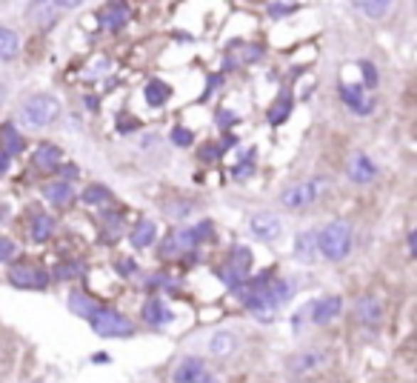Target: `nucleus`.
Here are the masks:
<instances>
[{"label": "nucleus", "instance_id": "f257e3e1", "mask_svg": "<svg viewBox=\"0 0 417 383\" xmlns=\"http://www.w3.org/2000/svg\"><path fill=\"white\" fill-rule=\"evenodd\" d=\"M352 224L346 218H334L332 224H326L320 232H317V252L326 258V261H346L349 252H352Z\"/></svg>", "mask_w": 417, "mask_h": 383}, {"label": "nucleus", "instance_id": "f03ea898", "mask_svg": "<svg viewBox=\"0 0 417 383\" xmlns=\"http://www.w3.org/2000/svg\"><path fill=\"white\" fill-rule=\"evenodd\" d=\"M329 189V177L326 174H317V177H309V180H297L292 186H286L280 192V206L289 209V212H300V209H309L312 204L320 201V195Z\"/></svg>", "mask_w": 417, "mask_h": 383}, {"label": "nucleus", "instance_id": "7ed1b4c3", "mask_svg": "<svg viewBox=\"0 0 417 383\" xmlns=\"http://www.w3.org/2000/svg\"><path fill=\"white\" fill-rule=\"evenodd\" d=\"M60 112H63V109H60V100H58L55 95H46V92L29 95V98L23 100V106H21L23 120H26L29 126H35V129L55 123V120L60 117Z\"/></svg>", "mask_w": 417, "mask_h": 383}, {"label": "nucleus", "instance_id": "20e7f679", "mask_svg": "<svg viewBox=\"0 0 417 383\" xmlns=\"http://www.w3.org/2000/svg\"><path fill=\"white\" fill-rule=\"evenodd\" d=\"M89 326L100 337H134V332H137V326L112 306H97V312L89 318Z\"/></svg>", "mask_w": 417, "mask_h": 383}, {"label": "nucleus", "instance_id": "39448f33", "mask_svg": "<svg viewBox=\"0 0 417 383\" xmlns=\"http://www.w3.org/2000/svg\"><path fill=\"white\" fill-rule=\"evenodd\" d=\"M6 278L15 289H43L49 283V275L38 263H29V261H21V263L9 266Z\"/></svg>", "mask_w": 417, "mask_h": 383}, {"label": "nucleus", "instance_id": "423d86ee", "mask_svg": "<svg viewBox=\"0 0 417 383\" xmlns=\"http://www.w3.org/2000/svg\"><path fill=\"white\" fill-rule=\"evenodd\" d=\"M249 269H252V252H249L246 246H238V249L232 252V261H229L226 269L221 272V278L226 280L229 289H238L241 283L249 280Z\"/></svg>", "mask_w": 417, "mask_h": 383}, {"label": "nucleus", "instance_id": "0eeeda50", "mask_svg": "<svg viewBox=\"0 0 417 383\" xmlns=\"http://www.w3.org/2000/svg\"><path fill=\"white\" fill-rule=\"evenodd\" d=\"M340 315H343V298L340 295H323V298L309 303V320L315 326H329Z\"/></svg>", "mask_w": 417, "mask_h": 383}, {"label": "nucleus", "instance_id": "6e6552de", "mask_svg": "<svg viewBox=\"0 0 417 383\" xmlns=\"http://www.w3.org/2000/svg\"><path fill=\"white\" fill-rule=\"evenodd\" d=\"M249 229H252V235H255L258 241H263V243H275V241L283 235L280 218H278L275 212H269V209L255 212V215L249 218Z\"/></svg>", "mask_w": 417, "mask_h": 383}, {"label": "nucleus", "instance_id": "1a4fd4ad", "mask_svg": "<svg viewBox=\"0 0 417 383\" xmlns=\"http://www.w3.org/2000/svg\"><path fill=\"white\" fill-rule=\"evenodd\" d=\"M337 92H340V100L349 106V112H354V115H360V117L371 115L374 103H371V98L366 95V89H363L360 83H340Z\"/></svg>", "mask_w": 417, "mask_h": 383}, {"label": "nucleus", "instance_id": "9d476101", "mask_svg": "<svg viewBox=\"0 0 417 383\" xmlns=\"http://www.w3.org/2000/svg\"><path fill=\"white\" fill-rule=\"evenodd\" d=\"M140 318H143L146 326L160 329V326H166V323L174 320V312L166 306V300H160V298H149V300L143 303V309H140Z\"/></svg>", "mask_w": 417, "mask_h": 383}, {"label": "nucleus", "instance_id": "9b49d317", "mask_svg": "<svg viewBox=\"0 0 417 383\" xmlns=\"http://www.w3.org/2000/svg\"><path fill=\"white\" fill-rule=\"evenodd\" d=\"M349 180L352 183H360V186H366V183H371L374 180V174H377V166H374V160L366 154V152H354L352 154V160H349Z\"/></svg>", "mask_w": 417, "mask_h": 383}, {"label": "nucleus", "instance_id": "f8f14e48", "mask_svg": "<svg viewBox=\"0 0 417 383\" xmlns=\"http://www.w3.org/2000/svg\"><path fill=\"white\" fill-rule=\"evenodd\" d=\"M326 360H329V355L323 349H306V352H297V355L289 357V372L292 374H306V372L320 369Z\"/></svg>", "mask_w": 417, "mask_h": 383}, {"label": "nucleus", "instance_id": "ddd939ff", "mask_svg": "<svg viewBox=\"0 0 417 383\" xmlns=\"http://www.w3.org/2000/svg\"><path fill=\"white\" fill-rule=\"evenodd\" d=\"M354 318H357L363 326H377V323L383 320V306H380V300L371 298V295L357 298V303H354Z\"/></svg>", "mask_w": 417, "mask_h": 383}, {"label": "nucleus", "instance_id": "4468645a", "mask_svg": "<svg viewBox=\"0 0 417 383\" xmlns=\"http://www.w3.org/2000/svg\"><path fill=\"white\" fill-rule=\"evenodd\" d=\"M203 372H206V363H203L200 357L189 355V357H183V360L174 366V372H171V383H194Z\"/></svg>", "mask_w": 417, "mask_h": 383}, {"label": "nucleus", "instance_id": "2eb2a0df", "mask_svg": "<svg viewBox=\"0 0 417 383\" xmlns=\"http://www.w3.org/2000/svg\"><path fill=\"white\" fill-rule=\"evenodd\" d=\"M26 21L35 23L38 29H49L58 23V6L55 4H29L26 6Z\"/></svg>", "mask_w": 417, "mask_h": 383}, {"label": "nucleus", "instance_id": "dca6fc26", "mask_svg": "<svg viewBox=\"0 0 417 383\" xmlns=\"http://www.w3.org/2000/svg\"><path fill=\"white\" fill-rule=\"evenodd\" d=\"M97 23L109 32H120L126 23H129V6H120V4H112L106 9H100L97 15Z\"/></svg>", "mask_w": 417, "mask_h": 383}, {"label": "nucleus", "instance_id": "f3484780", "mask_svg": "<svg viewBox=\"0 0 417 383\" xmlns=\"http://www.w3.org/2000/svg\"><path fill=\"white\" fill-rule=\"evenodd\" d=\"M43 195H46V201H49L52 206L63 209V206H69V204L75 201V189H72V183L55 180V183H46V186H43Z\"/></svg>", "mask_w": 417, "mask_h": 383}, {"label": "nucleus", "instance_id": "a211bd4d", "mask_svg": "<svg viewBox=\"0 0 417 383\" xmlns=\"http://www.w3.org/2000/svg\"><path fill=\"white\" fill-rule=\"evenodd\" d=\"M60 160H63V152H60L58 146H52V143H41V146H38V152L32 154V163H35L38 169H43V172L58 169V166H60Z\"/></svg>", "mask_w": 417, "mask_h": 383}, {"label": "nucleus", "instance_id": "6ab92c4d", "mask_svg": "<svg viewBox=\"0 0 417 383\" xmlns=\"http://www.w3.org/2000/svg\"><path fill=\"white\" fill-rule=\"evenodd\" d=\"M154 238H157V226H154V221H146V218L137 221L134 229L129 232V243H132L134 249H146V246H152Z\"/></svg>", "mask_w": 417, "mask_h": 383}, {"label": "nucleus", "instance_id": "aec40b11", "mask_svg": "<svg viewBox=\"0 0 417 383\" xmlns=\"http://www.w3.org/2000/svg\"><path fill=\"white\" fill-rule=\"evenodd\" d=\"M238 349V335L235 332H215L212 340H208V352H212L215 357H229L232 352Z\"/></svg>", "mask_w": 417, "mask_h": 383}, {"label": "nucleus", "instance_id": "412c9836", "mask_svg": "<svg viewBox=\"0 0 417 383\" xmlns=\"http://www.w3.org/2000/svg\"><path fill=\"white\" fill-rule=\"evenodd\" d=\"M0 152L9 154V157L23 152V137H21V132H18L12 123H4V126H0Z\"/></svg>", "mask_w": 417, "mask_h": 383}, {"label": "nucleus", "instance_id": "4be33fe9", "mask_svg": "<svg viewBox=\"0 0 417 383\" xmlns=\"http://www.w3.org/2000/svg\"><path fill=\"white\" fill-rule=\"evenodd\" d=\"M143 98H146V103H149L152 109H160V106H166V100L171 98V86L163 83V80H149L146 89H143Z\"/></svg>", "mask_w": 417, "mask_h": 383}, {"label": "nucleus", "instance_id": "5701e85b", "mask_svg": "<svg viewBox=\"0 0 417 383\" xmlns=\"http://www.w3.org/2000/svg\"><path fill=\"white\" fill-rule=\"evenodd\" d=\"M317 255V235L315 232H300L295 238V258L303 263H312Z\"/></svg>", "mask_w": 417, "mask_h": 383}, {"label": "nucleus", "instance_id": "b1692460", "mask_svg": "<svg viewBox=\"0 0 417 383\" xmlns=\"http://www.w3.org/2000/svg\"><path fill=\"white\" fill-rule=\"evenodd\" d=\"M69 309H72V315L89 320V318L97 312V303H95L89 295H83L80 289H72V295H69Z\"/></svg>", "mask_w": 417, "mask_h": 383}, {"label": "nucleus", "instance_id": "393cba45", "mask_svg": "<svg viewBox=\"0 0 417 383\" xmlns=\"http://www.w3.org/2000/svg\"><path fill=\"white\" fill-rule=\"evenodd\" d=\"M21 52V38L15 29L0 26V61H12Z\"/></svg>", "mask_w": 417, "mask_h": 383}, {"label": "nucleus", "instance_id": "a878e982", "mask_svg": "<svg viewBox=\"0 0 417 383\" xmlns=\"http://www.w3.org/2000/svg\"><path fill=\"white\" fill-rule=\"evenodd\" d=\"M52 232H55V218L46 215V212H41V215L32 221V241H35V243H46V241L52 238Z\"/></svg>", "mask_w": 417, "mask_h": 383}, {"label": "nucleus", "instance_id": "bb28decb", "mask_svg": "<svg viewBox=\"0 0 417 383\" xmlns=\"http://www.w3.org/2000/svg\"><path fill=\"white\" fill-rule=\"evenodd\" d=\"M354 9L357 12H363L366 18H371V21H383L394 6L389 4V0H371V4H366V0H360V4H354Z\"/></svg>", "mask_w": 417, "mask_h": 383}, {"label": "nucleus", "instance_id": "cd10ccee", "mask_svg": "<svg viewBox=\"0 0 417 383\" xmlns=\"http://www.w3.org/2000/svg\"><path fill=\"white\" fill-rule=\"evenodd\" d=\"M80 201L86 204V206H106V204H112V192L106 189V186H97V183H92L83 195H80Z\"/></svg>", "mask_w": 417, "mask_h": 383}, {"label": "nucleus", "instance_id": "c85d7f7f", "mask_svg": "<svg viewBox=\"0 0 417 383\" xmlns=\"http://www.w3.org/2000/svg\"><path fill=\"white\" fill-rule=\"evenodd\" d=\"M289 112H292V95L283 92V95H278V100H275L272 109H269V123H272V126H280V123L289 117Z\"/></svg>", "mask_w": 417, "mask_h": 383}, {"label": "nucleus", "instance_id": "c756f323", "mask_svg": "<svg viewBox=\"0 0 417 383\" xmlns=\"http://www.w3.org/2000/svg\"><path fill=\"white\" fill-rule=\"evenodd\" d=\"M255 157H258V149H246V154H241L238 166H232V177L235 180H249L252 172H255Z\"/></svg>", "mask_w": 417, "mask_h": 383}, {"label": "nucleus", "instance_id": "7c9ffc66", "mask_svg": "<svg viewBox=\"0 0 417 383\" xmlns=\"http://www.w3.org/2000/svg\"><path fill=\"white\" fill-rule=\"evenodd\" d=\"M189 232H191L194 246H200V243H206L208 238H215V224H212V221H200L197 226H189Z\"/></svg>", "mask_w": 417, "mask_h": 383}, {"label": "nucleus", "instance_id": "2f4dec72", "mask_svg": "<svg viewBox=\"0 0 417 383\" xmlns=\"http://www.w3.org/2000/svg\"><path fill=\"white\" fill-rule=\"evenodd\" d=\"M357 69L363 72V89H374L377 86V69H374V63L371 61H357Z\"/></svg>", "mask_w": 417, "mask_h": 383}, {"label": "nucleus", "instance_id": "473e14b6", "mask_svg": "<svg viewBox=\"0 0 417 383\" xmlns=\"http://www.w3.org/2000/svg\"><path fill=\"white\" fill-rule=\"evenodd\" d=\"M169 137H171V143H174V146H183V149H189V146L194 143V135H191L186 126H174Z\"/></svg>", "mask_w": 417, "mask_h": 383}, {"label": "nucleus", "instance_id": "72a5a7b5", "mask_svg": "<svg viewBox=\"0 0 417 383\" xmlns=\"http://www.w3.org/2000/svg\"><path fill=\"white\" fill-rule=\"evenodd\" d=\"M266 12H269V18H272V21H280V18L292 15V12H297V4H269V6H266Z\"/></svg>", "mask_w": 417, "mask_h": 383}, {"label": "nucleus", "instance_id": "f704fd0d", "mask_svg": "<svg viewBox=\"0 0 417 383\" xmlns=\"http://www.w3.org/2000/svg\"><path fill=\"white\" fill-rule=\"evenodd\" d=\"M15 255H18V243H15V241H9V238H0V263L12 261Z\"/></svg>", "mask_w": 417, "mask_h": 383}, {"label": "nucleus", "instance_id": "c9c22d12", "mask_svg": "<svg viewBox=\"0 0 417 383\" xmlns=\"http://www.w3.org/2000/svg\"><path fill=\"white\" fill-rule=\"evenodd\" d=\"M117 272H120L123 278H132V275L137 272V266H134L132 258H123V261H117Z\"/></svg>", "mask_w": 417, "mask_h": 383}, {"label": "nucleus", "instance_id": "e433bc0d", "mask_svg": "<svg viewBox=\"0 0 417 383\" xmlns=\"http://www.w3.org/2000/svg\"><path fill=\"white\" fill-rule=\"evenodd\" d=\"M58 172L63 174V183H69L72 177H78V174H80V169H78V166H72V163H66V166H58Z\"/></svg>", "mask_w": 417, "mask_h": 383}, {"label": "nucleus", "instance_id": "4c0bfd02", "mask_svg": "<svg viewBox=\"0 0 417 383\" xmlns=\"http://www.w3.org/2000/svg\"><path fill=\"white\" fill-rule=\"evenodd\" d=\"M221 80H223L221 75H212V78H208V89H206V98H208V95H212V92H218V86H221Z\"/></svg>", "mask_w": 417, "mask_h": 383}, {"label": "nucleus", "instance_id": "58836bf2", "mask_svg": "<svg viewBox=\"0 0 417 383\" xmlns=\"http://www.w3.org/2000/svg\"><path fill=\"white\" fill-rule=\"evenodd\" d=\"M194 383H221V380H218V374H212V372L206 369V372H203V374H200Z\"/></svg>", "mask_w": 417, "mask_h": 383}, {"label": "nucleus", "instance_id": "ea45409f", "mask_svg": "<svg viewBox=\"0 0 417 383\" xmlns=\"http://www.w3.org/2000/svg\"><path fill=\"white\" fill-rule=\"evenodd\" d=\"M9 154H4V152H0V174H6V169H9Z\"/></svg>", "mask_w": 417, "mask_h": 383}, {"label": "nucleus", "instance_id": "a19ab883", "mask_svg": "<svg viewBox=\"0 0 417 383\" xmlns=\"http://www.w3.org/2000/svg\"><path fill=\"white\" fill-rule=\"evenodd\" d=\"M221 123H238V115H229V112H221Z\"/></svg>", "mask_w": 417, "mask_h": 383}, {"label": "nucleus", "instance_id": "79ce46f5", "mask_svg": "<svg viewBox=\"0 0 417 383\" xmlns=\"http://www.w3.org/2000/svg\"><path fill=\"white\" fill-rule=\"evenodd\" d=\"M414 241H417V232H408V255H414Z\"/></svg>", "mask_w": 417, "mask_h": 383}, {"label": "nucleus", "instance_id": "37998d69", "mask_svg": "<svg viewBox=\"0 0 417 383\" xmlns=\"http://www.w3.org/2000/svg\"><path fill=\"white\" fill-rule=\"evenodd\" d=\"M92 360H95V363H109V355H106V352H100V355H95Z\"/></svg>", "mask_w": 417, "mask_h": 383}]
</instances>
